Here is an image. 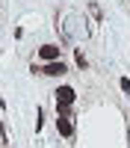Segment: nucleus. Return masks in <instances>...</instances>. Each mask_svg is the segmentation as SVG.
Here are the masks:
<instances>
[{
    "mask_svg": "<svg viewBox=\"0 0 130 148\" xmlns=\"http://www.w3.org/2000/svg\"><path fill=\"white\" fill-rule=\"evenodd\" d=\"M121 89H124V92L130 95V77H121Z\"/></svg>",
    "mask_w": 130,
    "mask_h": 148,
    "instance_id": "5",
    "label": "nucleus"
},
{
    "mask_svg": "<svg viewBox=\"0 0 130 148\" xmlns=\"http://www.w3.org/2000/svg\"><path fill=\"white\" fill-rule=\"evenodd\" d=\"M0 148H6V136H3V127H0Z\"/></svg>",
    "mask_w": 130,
    "mask_h": 148,
    "instance_id": "6",
    "label": "nucleus"
},
{
    "mask_svg": "<svg viewBox=\"0 0 130 148\" xmlns=\"http://www.w3.org/2000/svg\"><path fill=\"white\" fill-rule=\"evenodd\" d=\"M56 130L62 133L65 139L74 136V125H71V116H56Z\"/></svg>",
    "mask_w": 130,
    "mask_h": 148,
    "instance_id": "3",
    "label": "nucleus"
},
{
    "mask_svg": "<svg viewBox=\"0 0 130 148\" xmlns=\"http://www.w3.org/2000/svg\"><path fill=\"white\" fill-rule=\"evenodd\" d=\"M39 56L44 59V62H53V59H59V47L56 45H42L39 47Z\"/></svg>",
    "mask_w": 130,
    "mask_h": 148,
    "instance_id": "4",
    "label": "nucleus"
},
{
    "mask_svg": "<svg viewBox=\"0 0 130 148\" xmlns=\"http://www.w3.org/2000/svg\"><path fill=\"white\" fill-rule=\"evenodd\" d=\"M74 98H77V92L71 89V86H59V89H56V104L71 107V104H74Z\"/></svg>",
    "mask_w": 130,
    "mask_h": 148,
    "instance_id": "2",
    "label": "nucleus"
},
{
    "mask_svg": "<svg viewBox=\"0 0 130 148\" xmlns=\"http://www.w3.org/2000/svg\"><path fill=\"white\" fill-rule=\"evenodd\" d=\"M39 74H47V77H62V74L68 71V65L62 62V59H53V62H44L42 68H35Z\"/></svg>",
    "mask_w": 130,
    "mask_h": 148,
    "instance_id": "1",
    "label": "nucleus"
}]
</instances>
